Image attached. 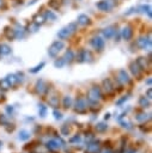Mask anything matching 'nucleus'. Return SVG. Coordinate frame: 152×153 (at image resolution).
<instances>
[{"mask_svg":"<svg viewBox=\"0 0 152 153\" xmlns=\"http://www.w3.org/2000/svg\"><path fill=\"white\" fill-rule=\"evenodd\" d=\"M77 31V23H69L66 26H63L61 30L57 32V37L60 39H67L69 38L74 32Z\"/></svg>","mask_w":152,"mask_h":153,"instance_id":"1","label":"nucleus"},{"mask_svg":"<svg viewBox=\"0 0 152 153\" xmlns=\"http://www.w3.org/2000/svg\"><path fill=\"white\" fill-rule=\"evenodd\" d=\"M63 48H65V43L62 41H55V42H53L50 44V47L48 49V54H49V56L55 57Z\"/></svg>","mask_w":152,"mask_h":153,"instance_id":"2","label":"nucleus"},{"mask_svg":"<svg viewBox=\"0 0 152 153\" xmlns=\"http://www.w3.org/2000/svg\"><path fill=\"white\" fill-rule=\"evenodd\" d=\"M102 98V91L98 86H92L87 91V99L89 102H98Z\"/></svg>","mask_w":152,"mask_h":153,"instance_id":"3","label":"nucleus"},{"mask_svg":"<svg viewBox=\"0 0 152 153\" xmlns=\"http://www.w3.org/2000/svg\"><path fill=\"white\" fill-rule=\"evenodd\" d=\"M91 45L93 47V49L95 50H97V51H102L103 49H104V39L102 38V37H99V36H95L92 39H91Z\"/></svg>","mask_w":152,"mask_h":153,"instance_id":"4","label":"nucleus"},{"mask_svg":"<svg viewBox=\"0 0 152 153\" xmlns=\"http://www.w3.org/2000/svg\"><path fill=\"white\" fill-rule=\"evenodd\" d=\"M113 6H114V2H110V0H101L96 4V7L103 12H108Z\"/></svg>","mask_w":152,"mask_h":153,"instance_id":"5","label":"nucleus"},{"mask_svg":"<svg viewBox=\"0 0 152 153\" xmlns=\"http://www.w3.org/2000/svg\"><path fill=\"white\" fill-rule=\"evenodd\" d=\"M135 44H136V47H138L139 49H146V48L151 44V37H150V36H148V37L141 36V37H139V38L136 39Z\"/></svg>","mask_w":152,"mask_h":153,"instance_id":"6","label":"nucleus"},{"mask_svg":"<svg viewBox=\"0 0 152 153\" xmlns=\"http://www.w3.org/2000/svg\"><path fill=\"white\" fill-rule=\"evenodd\" d=\"M87 109V104H86V100L84 98H78L77 102H75V108L74 110L77 112H85Z\"/></svg>","mask_w":152,"mask_h":153,"instance_id":"7","label":"nucleus"},{"mask_svg":"<svg viewBox=\"0 0 152 153\" xmlns=\"http://www.w3.org/2000/svg\"><path fill=\"white\" fill-rule=\"evenodd\" d=\"M121 36L123 37V39L129 41L133 37V27L130 25H126L123 26V29L121 30Z\"/></svg>","mask_w":152,"mask_h":153,"instance_id":"8","label":"nucleus"},{"mask_svg":"<svg viewBox=\"0 0 152 153\" xmlns=\"http://www.w3.org/2000/svg\"><path fill=\"white\" fill-rule=\"evenodd\" d=\"M129 69H130V72H132V74H133L134 76H136V78H140V76H141V72H142V71H141V68H140V66L138 65L136 61L130 62Z\"/></svg>","mask_w":152,"mask_h":153,"instance_id":"9","label":"nucleus"},{"mask_svg":"<svg viewBox=\"0 0 152 153\" xmlns=\"http://www.w3.org/2000/svg\"><path fill=\"white\" fill-rule=\"evenodd\" d=\"M103 36L107 38V39H110L115 33H116V26L115 25H110V26H107L105 29H103L102 31Z\"/></svg>","mask_w":152,"mask_h":153,"instance_id":"10","label":"nucleus"},{"mask_svg":"<svg viewBox=\"0 0 152 153\" xmlns=\"http://www.w3.org/2000/svg\"><path fill=\"white\" fill-rule=\"evenodd\" d=\"M99 148H101L99 141H92V142H90L87 145L86 152L87 153H99Z\"/></svg>","mask_w":152,"mask_h":153,"instance_id":"11","label":"nucleus"},{"mask_svg":"<svg viewBox=\"0 0 152 153\" xmlns=\"http://www.w3.org/2000/svg\"><path fill=\"white\" fill-rule=\"evenodd\" d=\"M129 75H128V73L124 71V69H121V71H118V75H117V81L118 82H121V84H127V82H129Z\"/></svg>","mask_w":152,"mask_h":153,"instance_id":"12","label":"nucleus"},{"mask_svg":"<svg viewBox=\"0 0 152 153\" xmlns=\"http://www.w3.org/2000/svg\"><path fill=\"white\" fill-rule=\"evenodd\" d=\"M47 91H48V86H47L45 81L44 80H38L37 84H36V92L39 93V94H44Z\"/></svg>","mask_w":152,"mask_h":153,"instance_id":"13","label":"nucleus"},{"mask_svg":"<svg viewBox=\"0 0 152 153\" xmlns=\"http://www.w3.org/2000/svg\"><path fill=\"white\" fill-rule=\"evenodd\" d=\"M103 88H104V91H105L108 94H109V93H113L114 90H115V87H114V85H113V82H111L110 79L103 80Z\"/></svg>","mask_w":152,"mask_h":153,"instance_id":"14","label":"nucleus"},{"mask_svg":"<svg viewBox=\"0 0 152 153\" xmlns=\"http://www.w3.org/2000/svg\"><path fill=\"white\" fill-rule=\"evenodd\" d=\"M48 103H49L50 106H53V108H57V106H59V103H60L59 94L55 93L54 96H50V97L48 98Z\"/></svg>","mask_w":152,"mask_h":153,"instance_id":"15","label":"nucleus"},{"mask_svg":"<svg viewBox=\"0 0 152 153\" xmlns=\"http://www.w3.org/2000/svg\"><path fill=\"white\" fill-rule=\"evenodd\" d=\"M77 22H78V24H80V25H87V24H90V17H89L87 14L81 13V14L78 16Z\"/></svg>","mask_w":152,"mask_h":153,"instance_id":"16","label":"nucleus"},{"mask_svg":"<svg viewBox=\"0 0 152 153\" xmlns=\"http://www.w3.org/2000/svg\"><path fill=\"white\" fill-rule=\"evenodd\" d=\"M4 35H5L8 39H13V38L16 37V31H14L13 27H11V26H6L5 30H4Z\"/></svg>","mask_w":152,"mask_h":153,"instance_id":"17","label":"nucleus"},{"mask_svg":"<svg viewBox=\"0 0 152 153\" xmlns=\"http://www.w3.org/2000/svg\"><path fill=\"white\" fill-rule=\"evenodd\" d=\"M135 11L138 12H146L148 18H151V6L150 5H142V6H139L135 8Z\"/></svg>","mask_w":152,"mask_h":153,"instance_id":"18","label":"nucleus"},{"mask_svg":"<svg viewBox=\"0 0 152 153\" xmlns=\"http://www.w3.org/2000/svg\"><path fill=\"white\" fill-rule=\"evenodd\" d=\"M10 87H12V86H11L10 81L6 78L0 80V90L1 91H7V90H10Z\"/></svg>","mask_w":152,"mask_h":153,"instance_id":"19","label":"nucleus"},{"mask_svg":"<svg viewBox=\"0 0 152 153\" xmlns=\"http://www.w3.org/2000/svg\"><path fill=\"white\" fill-rule=\"evenodd\" d=\"M74 59V53L72 50H67L65 56H63V60H65V63H71Z\"/></svg>","mask_w":152,"mask_h":153,"instance_id":"20","label":"nucleus"},{"mask_svg":"<svg viewBox=\"0 0 152 153\" xmlns=\"http://www.w3.org/2000/svg\"><path fill=\"white\" fill-rule=\"evenodd\" d=\"M43 16H44V19H45V20H55V19H56V14H55L53 11H49V10H47V11L43 13Z\"/></svg>","mask_w":152,"mask_h":153,"instance_id":"21","label":"nucleus"},{"mask_svg":"<svg viewBox=\"0 0 152 153\" xmlns=\"http://www.w3.org/2000/svg\"><path fill=\"white\" fill-rule=\"evenodd\" d=\"M95 128H96V130H97L98 133H104V131L108 129V124L104 123V122H99V123L96 124Z\"/></svg>","mask_w":152,"mask_h":153,"instance_id":"22","label":"nucleus"},{"mask_svg":"<svg viewBox=\"0 0 152 153\" xmlns=\"http://www.w3.org/2000/svg\"><path fill=\"white\" fill-rule=\"evenodd\" d=\"M62 106H63L65 109H68V108H71V106H72V98H71L69 96L63 97V100H62Z\"/></svg>","mask_w":152,"mask_h":153,"instance_id":"23","label":"nucleus"},{"mask_svg":"<svg viewBox=\"0 0 152 153\" xmlns=\"http://www.w3.org/2000/svg\"><path fill=\"white\" fill-rule=\"evenodd\" d=\"M11 53V48L7 44H0V54L1 55H8Z\"/></svg>","mask_w":152,"mask_h":153,"instance_id":"24","label":"nucleus"},{"mask_svg":"<svg viewBox=\"0 0 152 153\" xmlns=\"http://www.w3.org/2000/svg\"><path fill=\"white\" fill-rule=\"evenodd\" d=\"M136 62H138V65L140 66L141 71H145V69L147 68V62H146V59H145V57H139V59L136 60Z\"/></svg>","mask_w":152,"mask_h":153,"instance_id":"25","label":"nucleus"},{"mask_svg":"<svg viewBox=\"0 0 152 153\" xmlns=\"http://www.w3.org/2000/svg\"><path fill=\"white\" fill-rule=\"evenodd\" d=\"M139 105L141 108H150V100L145 97H140L139 98Z\"/></svg>","mask_w":152,"mask_h":153,"instance_id":"26","label":"nucleus"},{"mask_svg":"<svg viewBox=\"0 0 152 153\" xmlns=\"http://www.w3.org/2000/svg\"><path fill=\"white\" fill-rule=\"evenodd\" d=\"M47 147H48L49 149H51V151H55V149H57V148L60 147V145H59L56 141L51 140V141H48V142H47Z\"/></svg>","mask_w":152,"mask_h":153,"instance_id":"27","label":"nucleus"},{"mask_svg":"<svg viewBox=\"0 0 152 153\" xmlns=\"http://www.w3.org/2000/svg\"><path fill=\"white\" fill-rule=\"evenodd\" d=\"M48 6H49L50 8H53V10H59L60 2H59L57 0H49V1H48Z\"/></svg>","mask_w":152,"mask_h":153,"instance_id":"28","label":"nucleus"},{"mask_svg":"<svg viewBox=\"0 0 152 153\" xmlns=\"http://www.w3.org/2000/svg\"><path fill=\"white\" fill-rule=\"evenodd\" d=\"M44 20H45V19H44V16H43V14H41V16H39V14H37V16H35V17H34V22H35L36 24H38V25H41Z\"/></svg>","mask_w":152,"mask_h":153,"instance_id":"29","label":"nucleus"},{"mask_svg":"<svg viewBox=\"0 0 152 153\" xmlns=\"http://www.w3.org/2000/svg\"><path fill=\"white\" fill-rule=\"evenodd\" d=\"M60 131H61V134H62V135H68V134L71 133V129H69L68 124H62V126H61Z\"/></svg>","mask_w":152,"mask_h":153,"instance_id":"30","label":"nucleus"},{"mask_svg":"<svg viewBox=\"0 0 152 153\" xmlns=\"http://www.w3.org/2000/svg\"><path fill=\"white\" fill-rule=\"evenodd\" d=\"M19 139H20V140H29V139H30V134H29V131H26V130H22V131L19 133Z\"/></svg>","mask_w":152,"mask_h":153,"instance_id":"31","label":"nucleus"},{"mask_svg":"<svg viewBox=\"0 0 152 153\" xmlns=\"http://www.w3.org/2000/svg\"><path fill=\"white\" fill-rule=\"evenodd\" d=\"M38 27H39V25H38V24H36L35 22H32V23L28 26V30H29V31H31V32H36V31L38 30Z\"/></svg>","mask_w":152,"mask_h":153,"instance_id":"32","label":"nucleus"},{"mask_svg":"<svg viewBox=\"0 0 152 153\" xmlns=\"http://www.w3.org/2000/svg\"><path fill=\"white\" fill-rule=\"evenodd\" d=\"M63 65H65V60H63V57H60V59L55 60V62H54V66H55L56 68H61Z\"/></svg>","mask_w":152,"mask_h":153,"instance_id":"33","label":"nucleus"},{"mask_svg":"<svg viewBox=\"0 0 152 153\" xmlns=\"http://www.w3.org/2000/svg\"><path fill=\"white\" fill-rule=\"evenodd\" d=\"M44 65H45L44 62H41V63H39V65H37L36 67H34V68H31V69H30V72H31V73H36V72H38V71H41V69H42V68L44 67Z\"/></svg>","mask_w":152,"mask_h":153,"instance_id":"34","label":"nucleus"},{"mask_svg":"<svg viewBox=\"0 0 152 153\" xmlns=\"http://www.w3.org/2000/svg\"><path fill=\"white\" fill-rule=\"evenodd\" d=\"M135 118H136V121H138V122H145L148 117H147V115H145V114H139Z\"/></svg>","mask_w":152,"mask_h":153,"instance_id":"35","label":"nucleus"},{"mask_svg":"<svg viewBox=\"0 0 152 153\" xmlns=\"http://www.w3.org/2000/svg\"><path fill=\"white\" fill-rule=\"evenodd\" d=\"M45 115H47V108L41 104V105H39V116H41V117H44Z\"/></svg>","mask_w":152,"mask_h":153,"instance_id":"36","label":"nucleus"},{"mask_svg":"<svg viewBox=\"0 0 152 153\" xmlns=\"http://www.w3.org/2000/svg\"><path fill=\"white\" fill-rule=\"evenodd\" d=\"M75 141H78V142L80 141V136L79 135H75L74 137H71L69 139V142H75Z\"/></svg>","mask_w":152,"mask_h":153,"instance_id":"37","label":"nucleus"},{"mask_svg":"<svg viewBox=\"0 0 152 153\" xmlns=\"http://www.w3.org/2000/svg\"><path fill=\"white\" fill-rule=\"evenodd\" d=\"M53 114H54V116H55V118H56V120H60V118L62 117V115H61V112H57L56 110H55V111H54Z\"/></svg>","mask_w":152,"mask_h":153,"instance_id":"38","label":"nucleus"},{"mask_svg":"<svg viewBox=\"0 0 152 153\" xmlns=\"http://www.w3.org/2000/svg\"><path fill=\"white\" fill-rule=\"evenodd\" d=\"M127 98H128V97H127V96H124L123 98H121L120 100H117V103H116V104H118V105H120V104H122V103H123L124 100H127Z\"/></svg>","mask_w":152,"mask_h":153,"instance_id":"39","label":"nucleus"},{"mask_svg":"<svg viewBox=\"0 0 152 153\" xmlns=\"http://www.w3.org/2000/svg\"><path fill=\"white\" fill-rule=\"evenodd\" d=\"M0 123H6V118L4 115H0Z\"/></svg>","mask_w":152,"mask_h":153,"instance_id":"40","label":"nucleus"},{"mask_svg":"<svg viewBox=\"0 0 152 153\" xmlns=\"http://www.w3.org/2000/svg\"><path fill=\"white\" fill-rule=\"evenodd\" d=\"M151 93H152V90H151V88H148V90H147V92H146V96H147V98H148V99L151 98Z\"/></svg>","mask_w":152,"mask_h":153,"instance_id":"41","label":"nucleus"},{"mask_svg":"<svg viewBox=\"0 0 152 153\" xmlns=\"http://www.w3.org/2000/svg\"><path fill=\"white\" fill-rule=\"evenodd\" d=\"M4 6H5V1L4 0H0V8L4 7Z\"/></svg>","mask_w":152,"mask_h":153,"instance_id":"42","label":"nucleus"},{"mask_svg":"<svg viewBox=\"0 0 152 153\" xmlns=\"http://www.w3.org/2000/svg\"><path fill=\"white\" fill-rule=\"evenodd\" d=\"M32 146H36V145H34V142H32V143H31V145H30V148H31V147H32ZM28 147H29V146H25V147H24V149H26V148H28Z\"/></svg>","mask_w":152,"mask_h":153,"instance_id":"43","label":"nucleus"},{"mask_svg":"<svg viewBox=\"0 0 152 153\" xmlns=\"http://www.w3.org/2000/svg\"><path fill=\"white\" fill-rule=\"evenodd\" d=\"M109 117H110V114H105V116H104V118H105V120H108Z\"/></svg>","mask_w":152,"mask_h":153,"instance_id":"44","label":"nucleus"},{"mask_svg":"<svg viewBox=\"0 0 152 153\" xmlns=\"http://www.w3.org/2000/svg\"><path fill=\"white\" fill-rule=\"evenodd\" d=\"M12 110H13L12 108H10V106H7V111H8V112H12Z\"/></svg>","mask_w":152,"mask_h":153,"instance_id":"45","label":"nucleus"},{"mask_svg":"<svg viewBox=\"0 0 152 153\" xmlns=\"http://www.w3.org/2000/svg\"><path fill=\"white\" fill-rule=\"evenodd\" d=\"M146 84H147V85H151V79H147V81H146Z\"/></svg>","mask_w":152,"mask_h":153,"instance_id":"46","label":"nucleus"},{"mask_svg":"<svg viewBox=\"0 0 152 153\" xmlns=\"http://www.w3.org/2000/svg\"><path fill=\"white\" fill-rule=\"evenodd\" d=\"M1 145H2V143H1V141H0V147H1Z\"/></svg>","mask_w":152,"mask_h":153,"instance_id":"47","label":"nucleus"},{"mask_svg":"<svg viewBox=\"0 0 152 153\" xmlns=\"http://www.w3.org/2000/svg\"><path fill=\"white\" fill-rule=\"evenodd\" d=\"M105 153H110V152H105Z\"/></svg>","mask_w":152,"mask_h":153,"instance_id":"48","label":"nucleus"}]
</instances>
